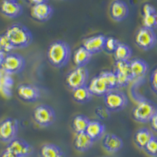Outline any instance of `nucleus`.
<instances>
[{"label":"nucleus","instance_id":"obj_34","mask_svg":"<svg viewBox=\"0 0 157 157\" xmlns=\"http://www.w3.org/2000/svg\"><path fill=\"white\" fill-rule=\"evenodd\" d=\"M96 114L98 115V116L104 120V119H107L110 116V111L105 107V109L104 107H98L96 109Z\"/></svg>","mask_w":157,"mask_h":157},{"label":"nucleus","instance_id":"obj_10","mask_svg":"<svg viewBox=\"0 0 157 157\" xmlns=\"http://www.w3.org/2000/svg\"><path fill=\"white\" fill-rule=\"evenodd\" d=\"M115 74L117 78L118 88L125 87L133 80L130 68V61H116Z\"/></svg>","mask_w":157,"mask_h":157},{"label":"nucleus","instance_id":"obj_7","mask_svg":"<svg viewBox=\"0 0 157 157\" xmlns=\"http://www.w3.org/2000/svg\"><path fill=\"white\" fill-rule=\"evenodd\" d=\"M134 42L137 47L144 50H149L155 47L157 43V38L152 29L141 27L136 32Z\"/></svg>","mask_w":157,"mask_h":157},{"label":"nucleus","instance_id":"obj_9","mask_svg":"<svg viewBox=\"0 0 157 157\" xmlns=\"http://www.w3.org/2000/svg\"><path fill=\"white\" fill-rule=\"evenodd\" d=\"M18 121L13 118H6L0 123V141L10 143L17 137Z\"/></svg>","mask_w":157,"mask_h":157},{"label":"nucleus","instance_id":"obj_16","mask_svg":"<svg viewBox=\"0 0 157 157\" xmlns=\"http://www.w3.org/2000/svg\"><path fill=\"white\" fill-rule=\"evenodd\" d=\"M110 16L116 21H122L127 17L129 8L127 4L122 0H115L110 6Z\"/></svg>","mask_w":157,"mask_h":157},{"label":"nucleus","instance_id":"obj_4","mask_svg":"<svg viewBox=\"0 0 157 157\" xmlns=\"http://www.w3.org/2000/svg\"><path fill=\"white\" fill-rule=\"evenodd\" d=\"M104 102L110 112H119L127 107L128 98L123 91L117 88L111 90L104 96Z\"/></svg>","mask_w":157,"mask_h":157},{"label":"nucleus","instance_id":"obj_22","mask_svg":"<svg viewBox=\"0 0 157 157\" xmlns=\"http://www.w3.org/2000/svg\"><path fill=\"white\" fill-rule=\"evenodd\" d=\"M93 54L90 53L83 47H79L73 54V62L76 67H86L90 61Z\"/></svg>","mask_w":157,"mask_h":157},{"label":"nucleus","instance_id":"obj_25","mask_svg":"<svg viewBox=\"0 0 157 157\" xmlns=\"http://www.w3.org/2000/svg\"><path fill=\"white\" fill-rule=\"evenodd\" d=\"M41 157H65L64 152L58 145L53 143L44 144L40 148Z\"/></svg>","mask_w":157,"mask_h":157},{"label":"nucleus","instance_id":"obj_23","mask_svg":"<svg viewBox=\"0 0 157 157\" xmlns=\"http://www.w3.org/2000/svg\"><path fill=\"white\" fill-rule=\"evenodd\" d=\"M93 96L94 95L88 87V85H85L72 90V98L77 103H88L92 99Z\"/></svg>","mask_w":157,"mask_h":157},{"label":"nucleus","instance_id":"obj_28","mask_svg":"<svg viewBox=\"0 0 157 157\" xmlns=\"http://www.w3.org/2000/svg\"><path fill=\"white\" fill-rule=\"evenodd\" d=\"M143 27L154 30L157 28V12L142 14Z\"/></svg>","mask_w":157,"mask_h":157},{"label":"nucleus","instance_id":"obj_33","mask_svg":"<svg viewBox=\"0 0 157 157\" xmlns=\"http://www.w3.org/2000/svg\"><path fill=\"white\" fill-rule=\"evenodd\" d=\"M150 85L152 90L157 94V68L152 71L150 75Z\"/></svg>","mask_w":157,"mask_h":157},{"label":"nucleus","instance_id":"obj_26","mask_svg":"<svg viewBox=\"0 0 157 157\" xmlns=\"http://www.w3.org/2000/svg\"><path fill=\"white\" fill-rule=\"evenodd\" d=\"M113 54L116 61H130L132 56V49L126 43H120Z\"/></svg>","mask_w":157,"mask_h":157},{"label":"nucleus","instance_id":"obj_21","mask_svg":"<svg viewBox=\"0 0 157 157\" xmlns=\"http://www.w3.org/2000/svg\"><path fill=\"white\" fill-rule=\"evenodd\" d=\"M105 132V125L99 120H90L86 130V133L94 140L101 139Z\"/></svg>","mask_w":157,"mask_h":157},{"label":"nucleus","instance_id":"obj_19","mask_svg":"<svg viewBox=\"0 0 157 157\" xmlns=\"http://www.w3.org/2000/svg\"><path fill=\"white\" fill-rule=\"evenodd\" d=\"M102 145L107 152L115 153L123 148V141L121 137L116 134H108L104 137Z\"/></svg>","mask_w":157,"mask_h":157},{"label":"nucleus","instance_id":"obj_30","mask_svg":"<svg viewBox=\"0 0 157 157\" xmlns=\"http://www.w3.org/2000/svg\"><path fill=\"white\" fill-rule=\"evenodd\" d=\"M14 50V47H13L10 41L6 36L5 33L0 35V51L4 53L5 54H9L10 52H13Z\"/></svg>","mask_w":157,"mask_h":157},{"label":"nucleus","instance_id":"obj_15","mask_svg":"<svg viewBox=\"0 0 157 157\" xmlns=\"http://www.w3.org/2000/svg\"><path fill=\"white\" fill-rule=\"evenodd\" d=\"M54 13L53 7L47 2L33 5L31 10V15L35 20L40 22L47 21Z\"/></svg>","mask_w":157,"mask_h":157},{"label":"nucleus","instance_id":"obj_18","mask_svg":"<svg viewBox=\"0 0 157 157\" xmlns=\"http://www.w3.org/2000/svg\"><path fill=\"white\" fill-rule=\"evenodd\" d=\"M130 68L133 79H141L148 73V64L143 59L134 58L130 61Z\"/></svg>","mask_w":157,"mask_h":157},{"label":"nucleus","instance_id":"obj_5","mask_svg":"<svg viewBox=\"0 0 157 157\" xmlns=\"http://www.w3.org/2000/svg\"><path fill=\"white\" fill-rule=\"evenodd\" d=\"M26 61L22 55L14 52L6 54L2 64V70L8 75L21 72L25 68Z\"/></svg>","mask_w":157,"mask_h":157},{"label":"nucleus","instance_id":"obj_36","mask_svg":"<svg viewBox=\"0 0 157 157\" xmlns=\"http://www.w3.org/2000/svg\"><path fill=\"white\" fill-rule=\"evenodd\" d=\"M0 157H17L16 155H13L12 152H10V151H8L7 149H5L3 152H2Z\"/></svg>","mask_w":157,"mask_h":157},{"label":"nucleus","instance_id":"obj_37","mask_svg":"<svg viewBox=\"0 0 157 157\" xmlns=\"http://www.w3.org/2000/svg\"><path fill=\"white\" fill-rule=\"evenodd\" d=\"M33 5H37V4L45 3V2H48V0H29Z\"/></svg>","mask_w":157,"mask_h":157},{"label":"nucleus","instance_id":"obj_35","mask_svg":"<svg viewBox=\"0 0 157 157\" xmlns=\"http://www.w3.org/2000/svg\"><path fill=\"white\" fill-rule=\"evenodd\" d=\"M150 124H151V127H152V130L155 131V132H157V112L152 118L150 120Z\"/></svg>","mask_w":157,"mask_h":157},{"label":"nucleus","instance_id":"obj_40","mask_svg":"<svg viewBox=\"0 0 157 157\" xmlns=\"http://www.w3.org/2000/svg\"><path fill=\"white\" fill-rule=\"evenodd\" d=\"M156 38H157V36H156Z\"/></svg>","mask_w":157,"mask_h":157},{"label":"nucleus","instance_id":"obj_17","mask_svg":"<svg viewBox=\"0 0 157 157\" xmlns=\"http://www.w3.org/2000/svg\"><path fill=\"white\" fill-rule=\"evenodd\" d=\"M88 87L92 94L98 97H104L109 90H111L107 82L100 74L92 78Z\"/></svg>","mask_w":157,"mask_h":157},{"label":"nucleus","instance_id":"obj_31","mask_svg":"<svg viewBox=\"0 0 157 157\" xmlns=\"http://www.w3.org/2000/svg\"><path fill=\"white\" fill-rule=\"evenodd\" d=\"M144 150L151 156H157V137L153 136L148 141Z\"/></svg>","mask_w":157,"mask_h":157},{"label":"nucleus","instance_id":"obj_20","mask_svg":"<svg viewBox=\"0 0 157 157\" xmlns=\"http://www.w3.org/2000/svg\"><path fill=\"white\" fill-rule=\"evenodd\" d=\"M94 142V141L86 132L77 133L74 139V146L77 151L84 152L92 148Z\"/></svg>","mask_w":157,"mask_h":157},{"label":"nucleus","instance_id":"obj_32","mask_svg":"<svg viewBox=\"0 0 157 157\" xmlns=\"http://www.w3.org/2000/svg\"><path fill=\"white\" fill-rule=\"evenodd\" d=\"M120 42L117 39L114 37H107L106 38L105 45V50L108 53H114L116 49L117 48L118 45L120 44Z\"/></svg>","mask_w":157,"mask_h":157},{"label":"nucleus","instance_id":"obj_2","mask_svg":"<svg viewBox=\"0 0 157 157\" xmlns=\"http://www.w3.org/2000/svg\"><path fill=\"white\" fill-rule=\"evenodd\" d=\"M5 34L14 49L29 47L33 41L32 32L22 24L12 25L6 29Z\"/></svg>","mask_w":157,"mask_h":157},{"label":"nucleus","instance_id":"obj_11","mask_svg":"<svg viewBox=\"0 0 157 157\" xmlns=\"http://www.w3.org/2000/svg\"><path fill=\"white\" fill-rule=\"evenodd\" d=\"M7 149L17 157H28L33 153L34 148L29 142L21 138H15L6 146Z\"/></svg>","mask_w":157,"mask_h":157},{"label":"nucleus","instance_id":"obj_13","mask_svg":"<svg viewBox=\"0 0 157 157\" xmlns=\"http://www.w3.org/2000/svg\"><path fill=\"white\" fill-rule=\"evenodd\" d=\"M106 36L102 34L86 38L82 42V47L92 54H98L105 50Z\"/></svg>","mask_w":157,"mask_h":157},{"label":"nucleus","instance_id":"obj_38","mask_svg":"<svg viewBox=\"0 0 157 157\" xmlns=\"http://www.w3.org/2000/svg\"><path fill=\"white\" fill-rule=\"evenodd\" d=\"M5 55L6 54H4V53L0 51V71H2V62H3Z\"/></svg>","mask_w":157,"mask_h":157},{"label":"nucleus","instance_id":"obj_24","mask_svg":"<svg viewBox=\"0 0 157 157\" xmlns=\"http://www.w3.org/2000/svg\"><path fill=\"white\" fill-rule=\"evenodd\" d=\"M153 136V134L149 129L143 127L137 130V132L134 134V142L138 148L144 149Z\"/></svg>","mask_w":157,"mask_h":157},{"label":"nucleus","instance_id":"obj_29","mask_svg":"<svg viewBox=\"0 0 157 157\" xmlns=\"http://www.w3.org/2000/svg\"><path fill=\"white\" fill-rule=\"evenodd\" d=\"M100 74L104 79L107 82L108 86L110 88V90L113 89H117L118 88V83H117V78L115 74L114 71H101Z\"/></svg>","mask_w":157,"mask_h":157},{"label":"nucleus","instance_id":"obj_3","mask_svg":"<svg viewBox=\"0 0 157 157\" xmlns=\"http://www.w3.org/2000/svg\"><path fill=\"white\" fill-rule=\"evenodd\" d=\"M157 105L152 101L141 98L132 111L134 120L141 123L150 122L152 116L156 113Z\"/></svg>","mask_w":157,"mask_h":157},{"label":"nucleus","instance_id":"obj_27","mask_svg":"<svg viewBox=\"0 0 157 157\" xmlns=\"http://www.w3.org/2000/svg\"><path fill=\"white\" fill-rule=\"evenodd\" d=\"M90 120L87 116H84V115H77L73 118L72 120V129L75 132L81 133V132H86V130L89 124Z\"/></svg>","mask_w":157,"mask_h":157},{"label":"nucleus","instance_id":"obj_1","mask_svg":"<svg viewBox=\"0 0 157 157\" xmlns=\"http://www.w3.org/2000/svg\"><path fill=\"white\" fill-rule=\"evenodd\" d=\"M49 62L57 68L66 66L71 57V47L62 40L52 43L49 46L47 52Z\"/></svg>","mask_w":157,"mask_h":157},{"label":"nucleus","instance_id":"obj_14","mask_svg":"<svg viewBox=\"0 0 157 157\" xmlns=\"http://www.w3.org/2000/svg\"><path fill=\"white\" fill-rule=\"evenodd\" d=\"M2 14L10 18H16L22 14L23 6L17 0H2L0 5Z\"/></svg>","mask_w":157,"mask_h":157},{"label":"nucleus","instance_id":"obj_12","mask_svg":"<svg viewBox=\"0 0 157 157\" xmlns=\"http://www.w3.org/2000/svg\"><path fill=\"white\" fill-rule=\"evenodd\" d=\"M17 95L22 101L27 102L37 101L41 97V91L33 84H21L17 89Z\"/></svg>","mask_w":157,"mask_h":157},{"label":"nucleus","instance_id":"obj_39","mask_svg":"<svg viewBox=\"0 0 157 157\" xmlns=\"http://www.w3.org/2000/svg\"><path fill=\"white\" fill-rule=\"evenodd\" d=\"M1 71H0V73H1Z\"/></svg>","mask_w":157,"mask_h":157},{"label":"nucleus","instance_id":"obj_6","mask_svg":"<svg viewBox=\"0 0 157 157\" xmlns=\"http://www.w3.org/2000/svg\"><path fill=\"white\" fill-rule=\"evenodd\" d=\"M33 118L38 125L43 127L51 126L56 120L54 109L48 105H39L33 111Z\"/></svg>","mask_w":157,"mask_h":157},{"label":"nucleus","instance_id":"obj_8","mask_svg":"<svg viewBox=\"0 0 157 157\" xmlns=\"http://www.w3.org/2000/svg\"><path fill=\"white\" fill-rule=\"evenodd\" d=\"M89 72L85 67H76L66 76V84L71 90L86 85Z\"/></svg>","mask_w":157,"mask_h":157}]
</instances>
